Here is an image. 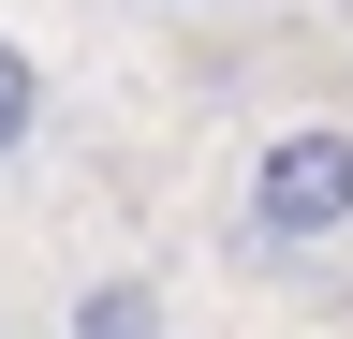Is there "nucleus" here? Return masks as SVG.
<instances>
[{"label":"nucleus","mask_w":353,"mask_h":339,"mask_svg":"<svg viewBox=\"0 0 353 339\" xmlns=\"http://www.w3.org/2000/svg\"><path fill=\"white\" fill-rule=\"evenodd\" d=\"M250 236H265V251L353 236V133H339V118H294V133L250 148Z\"/></svg>","instance_id":"f257e3e1"},{"label":"nucleus","mask_w":353,"mask_h":339,"mask_svg":"<svg viewBox=\"0 0 353 339\" xmlns=\"http://www.w3.org/2000/svg\"><path fill=\"white\" fill-rule=\"evenodd\" d=\"M74 339H176V310H162L148 266H103V280L74 295Z\"/></svg>","instance_id":"f03ea898"},{"label":"nucleus","mask_w":353,"mask_h":339,"mask_svg":"<svg viewBox=\"0 0 353 339\" xmlns=\"http://www.w3.org/2000/svg\"><path fill=\"white\" fill-rule=\"evenodd\" d=\"M30 133H44V59L15 45V30H0V162H15Z\"/></svg>","instance_id":"7ed1b4c3"}]
</instances>
